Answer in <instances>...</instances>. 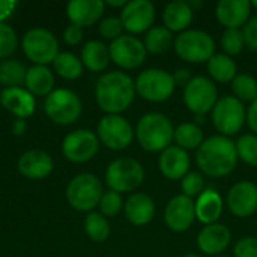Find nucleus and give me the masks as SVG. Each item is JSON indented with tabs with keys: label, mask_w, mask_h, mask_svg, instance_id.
<instances>
[{
	"label": "nucleus",
	"mask_w": 257,
	"mask_h": 257,
	"mask_svg": "<svg viewBox=\"0 0 257 257\" xmlns=\"http://www.w3.org/2000/svg\"><path fill=\"white\" fill-rule=\"evenodd\" d=\"M99 151L98 136L90 130H77L68 134L62 143V152L71 163L90 161Z\"/></svg>",
	"instance_id": "nucleus-14"
},
{
	"label": "nucleus",
	"mask_w": 257,
	"mask_h": 257,
	"mask_svg": "<svg viewBox=\"0 0 257 257\" xmlns=\"http://www.w3.org/2000/svg\"><path fill=\"white\" fill-rule=\"evenodd\" d=\"M245 47L244 33L241 29H226L221 35V48L224 54L233 57L239 53H242Z\"/></svg>",
	"instance_id": "nucleus-37"
},
{
	"label": "nucleus",
	"mask_w": 257,
	"mask_h": 257,
	"mask_svg": "<svg viewBox=\"0 0 257 257\" xmlns=\"http://www.w3.org/2000/svg\"><path fill=\"white\" fill-rule=\"evenodd\" d=\"M194 11L185 0H173L166 5L163 11V24L172 33L178 32L182 33L188 30L190 24L193 23Z\"/></svg>",
	"instance_id": "nucleus-26"
},
{
	"label": "nucleus",
	"mask_w": 257,
	"mask_h": 257,
	"mask_svg": "<svg viewBox=\"0 0 257 257\" xmlns=\"http://www.w3.org/2000/svg\"><path fill=\"white\" fill-rule=\"evenodd\" d=\"M108 47L96 39L87 41L81 48V63L92 72L104 71L110 63Z\"/></svg>",
	"instance_id": "nucleus-27"
},
{
	"label": "nucleus",
	"mask_w": 257,
	"mask_h": 257,
	"mask_svg": "<svg viewBox=\"0 0 257 257\" xmlns=\"http://www.w3.org/2000/svg\"><path fill=\"white\" fill-rule=\"evenodd\" d=\"M56 72L65 80H77L83 74V63L75 54L63 51L59 53L53 62Z\"/></svg>",
	"instance_id": "nucleus-32"
},
{
	"label": "nucleus",
	"mask_w": 257,
	"mask_h": 257,
	"mask_svg": "<svg viewBox=\"0 0 257 257\" xmlns=\"http://www.w3.org/2000/svg\"><path fill=\"white\" fill-rule=\"evenodd\" d=\"M173 33L164 26H154L145 33V48L151 54H163L173 45Z\"/></svg>",
	"instance_id": "nucleus-30"
},
{
	"label": "nucleus",
	"mask_w": 257,
	"mask_h": 257,
	"mask_svg": "<svg viewBox=\"0 0 257 257\" xmlns=\"http://www.w3.org/2000/svg\"><path fill=\"white\" fill-rule=\"evenodd\" d=\"M226 205L238 218L251 217L257 211V185L251 181H239L233 184L227 193Z\"/></svg>",
	"instance_id": "nucleus-17"
},
{
	"label": "nucleus",
	"mask_w": 257,
	"mask_h": 257,
	"mask_svg": "<svg viewBox=\"0 0 257 257\" xmlns=\"http://www.w3.org/2000/svg\"><path fill=\"white\" fill-rule=\"evenodd\" d=\"M251 6H253V8H256V9H257V0H254V2H251Z\"/></svg>",
	"instance_id": "nucleus-51"
},
{
	"label": "nucleus",
	"mask_w": 257,
	"mask_h": 257,
	"mask_svg": "<svg viewBox=\"0 0 257 257\" xmlns=\"http://www.w3.org/2000/svg\"><path fill=\"white\" fill-rule=\"evenodd\" d=\"M238 160L245 164L257 167V136L256 134H242L235 142Z\"/></svg>",
	"instance_id": "nucleus-36"
},
{
	"label": "nucleus",
	"mask_w": 257,
	"mask_h": 257,
	"mask_svg": "<svg viewBox=\"0 0 257 257\" xmlns=\"http://www.w3.org/2000/svg\"><path fill=\"white\" fill-rule=\"evenodd\" d=\"M233 96L244 102H253L257 99V80L250 74H238L230 83Z\"/></svg>",
	"instance_id": "nucleus-34"
},
{
	"label": "nucleus",
	"mask_w": 257,
	"mask_h": 257,
	"mask_svg": "<svg viewBox=\"0 0 257 257\" xmlns=\"http://www.w3.org/2000/svg\"><path fill=\"white\" fill-rule=\"evenodd\" d=\"M211 119L220 136L229 137L238 134L247 122V110L244 104L233 95L218 98L211 111Z\"/></svg>",
	"instance_id": "nucleus-6"
},
{
	"label": "nucleus",
	"mask_w": 257,
	"mask_h": 257,
	"mask_svg": "<svg viewBox=\"0 0 257 257\" xmlns=\"http://www.w3.org/2000/svg\"><path fill=\"white\" fill-rule=\"evenodd\" d=\"M182 99L185 107L194 116H206L212 111L214 105L218 101L217 84L205 75L193 77L191 81L184 87Z\"/></svg>",
	"instance_id": "nucleus-8"
},
{
	"label": "nucleus",
	"mask_w": 257,
	"mask_h": 257,
	"mask_svg": "<svg viewBox=\"0 0 257 257\" xmlns=\"http://www.w3.org/2000/svg\"><path fill=\"white\" fill-rule=\"evenodd\" d=\"M208 72L211 80L215 83H232L233 78L238 75V66L233 60V57L224 54V53H215L208 65Z\"/></svg>",
	"instance_id": "nucleus-28"
},
{
	"label": "nucleus",
	"mask_w": 257,
	"mask_h": 257,
	"mask_svg": "<svg viewBox=\"0 0 257 257\" xmlns=\"http://www.w3.org/2000/svg\"><path fill=\"white\" fill-rule=\"evenodd\" d=\"M15 6H17V2L14 0H0V23H3V20L11 17Z\"/></svg>",
	"instance_id": "nucleus-47"
},
{
	"label": "nucleus",
	"mask_w": 257,
	"mask_h": 257,
	"mask_svg": "<svg viewBox=\"0 0 257 257\" xmlns=\"http://www.w3.org/2000/svg\"><path fill=\"white\" fill-rule=\"evenodd\" d=\"M196 164L209 178H224L238 164L235 143L224 136H211L203 140L196 152Z\"/></svg>",
	"instance_id": "nucleus-1"
},
{
	"label": "nucleus",
	"mask_w": 257,
	"mask_h": 257,
	"mask_svg": "<svg viewBox=\"0 0 257 257\" xmlns=\"http://www.w3.org/2000/svg\"><path fill=\"white\" fill-rule=\"evenodd\" d=\"M27 90L36 96H48L54 86L53 72L42 65H35L33 68L27 69L26 80H24Z\"/></svg>",
	"instance_id": "nucleus-29"
},
{
	"label": "nucleus",
	"mask_w": 257,
	"mask_h": 257,
	"mask_svg": "<svg viewBox=\"0 0 257 257\" xmlns=\"http://www.w3.org/2000/svg\"><path fill=\"white\" fill-rule=\"evenodd\" d=\"M190 155L185 149L172 145L160 154L158 169L166 179L181 181L190 172Z\"/></svg>",
	"instance_id": "nucleus-19"
},
{
	"label": "nucleus",
	"mask_w": 257,
	"mask_h": 257,
	"mask_svg": "<svg viewBox=\"0 0 257 257\" xmlns=\"http://www.w3.org/2000/svg\"><path fill=\"white\" fill-rule=\"evenodd\" d=\"M175 128L172 120L160 113V111H149L143 114L136 126V137L142 149L146 152H163L173 142Z\"/></svg>",
	"instance_id": "nucleus-3"
},
{
	"label": "nucleus",
	"mask_w": 257,
	"mask_h": 257,
	"mask_svg": "<svg viewBox=\"0 0 257 257\" xmlns=\"http://www.w3.org/2000/svg\"><path fill=\"white\" fill-rule=\"evenodd\" d=\"M53 170V160L44 151H27L18 160V172L29 179H42Z\"/></svg>",
	"instance_id": "nucleus-25"
},
{
	"label": "nucleus",
	"mask_w": 257,
	"mask_h": 257,
	"mask_svg": "<svg viewBox=\"0 0 257 257\" xmlns=\"http://www.w3.org/2000/svg\"><path fill=\"white\" fill-rule=\"evenodd\" d=\"M125 217L134 226H146L155 217V202L146 193H134L125 202Z\"/></svg>",
	"instance_id": "nucleus-24"
},
{
	"label": "nucleus",
	"mask_w": 257,
	"mask_h": 257,
	"mask_svg": "<svg viewBox=\"0 0 257 257\" xmlns=\"http://www.w3.org/2000/svg\"><path fill=\"white\" fill-rule=\"evenodd\" d=\"M233 257H257L256 236H244L236 241L233 247Z\"/></svg>",
	"instance_id": "nucleus-42"
},
{
	"label": "nucleus",
	"mask_w": 257,
	"mask_h": 257,
	"mask_svg": "<svg viewBox=\"0 0 257 257\" xmlns=\"http://www.w3.org/2000/svg\"><path fill=\"white\" fill-rule=\"evenodd\" d=\"M96 136L99 143L113 151L126 149L134 137L136 131L128 119L120 114H107L98 122Z\"/></svg>",
	"instance_id": "nucleus-10"
},
{
	"label": "nucleus",
	"mask_w": 257,
	"mask_h": 257,
	"mask_svg": "<svg viewBox=\"0 0 257 257\" xmlns=\"http://www.w3.org/2000/svg\"><path fill=\"white\" fill-rule=\"evenodd\" d=\"M44 107L47 116L59 125L74 123L80 117L83 108L78 95L69 89L53 90L47 96Z\"/></svg>",
	"instance_id": "nucleus-11"
},
{
	"label": "nucleus",
	"mask_w": 257,
	"mask_h": 257,
	"mask_svg": "<svg viewBox=\"0 0 257 257\" xmlns=\"http://www.w3.org/2000/svg\"><path fill=\"white\" fill-rule=\"evenodd\" d=\"M251 8L248 0H220L215 6V17L226 29H241L250 20Z\"/></svg>",
	"instance_id": "nucleus-20"
},
{
	"label": "nucleus",
	"mask_w": 257,
	"mask_h": 257,
	"mask_svg": "<svg viewBox=\"0 0 257 257\" xmlns=\"http://www.w3.org/2000/svg\"><path fill=\"white\" fill-rule=\"evenodd\" d=\"M17 44H18V38L15 30L8 24L0 23V59L11 56L15 51Z\"/></svg>",
	"instance_id": "nucleus-40"
},
{
	"label": "nucleus",
	"mask_w": 257,
	"mask_h": 257,
	"mask_svg": "<svg viewBox=\"0 0 257 257\" xmlns=\"http://www.w3.org/2000/svg\"><path fill=\"white\" fill-rule=\"evenodd\" d=\"M134 83L139 96L149 102H164L170 99L176 87L173 75L161 68H148L142 71Z\"/></svg>",
	"instance_id": "nucleus-7"
},
{
	"label": "nucleus",
	"mask_w": 257,
	"mask_h": 257,
	"mask_svg": "<svg viewBox=\"0 0 257 257\" xmlns=\"http://www.w3.org/2000/svg\"><path fill=\"white\" fill-rule=\"evenodd\" d=\"M110 59L123 69H136L146 60L148 51L143 41L134 35H122L108 45Z\"/></svg>",
	"instance_id": "nucleus-13"
},
{
	"label": "nucleus",
	"mask_w": 257,
	"mask_h": 257,
	"mask_svg": "<svg viewBox=\"0 0 257 257\" xmlns=\"http://www.w3.org/2000/svg\"><path fill=\"white\" fill-rule=\"evenodd\" d=\"M26 128H27V125H26L24 119H17L12 125V131L15 136H23L26 133Z\"/></svg>",
	"instance_id": "nucleus-48"
},
{
	"label": "nucleus",
	"mask_w": 257,
	"mask_h": 257,
	"mask_svg": "<svg viewBox=\"0 0 257 257\" xmlns=\"http://www.w3.org/2000/svg\"><path fill=\"white\" fill-rule=\"evenodd\" d=\"M105 3L108 6H113V8H123L128 2L126 0H107Z\"/></svg>",
	"instance_id": "nucleus-49"
},
{
	"label": "nucleus",
	"mask_w": 257,
	"mask_h": 257,
	"mask_svg": "<svg viewBox=\"0 0 257 257\" xmlns=\"http://www.w3.org/2000/svg\"><path fill=\"white\" fill-rule=\"evenodd\" d=\"M205 178L202 172H188L182 179H181V191L184 196L190 199H197L203 190H205Z\"/></svg>",
	"instance_id": "nucleus-38"
},
{
	"label": "nucleus",
	"mask_w": 257,
	"mask_h": 257,
	"mask_svg": "<svg viewBox=\"0 0 257 257\" xmlns=\"http://www.w3.org/2000/svg\"><path fill=\"white\" fill-rule=\"evenodd\" d=\"M104 8L105 3L102 0H72L66 5V14L72 24L89 27L99 21Z\"/></svg>",
	"instance_id": "nucleus-21"
},
{
	"label": "nucleus",
	"mask_w": 257,
	"mask_h": 257,
	"mask_svg": "<svg viewBox=\"0 0 257 257\" xmlns=\"http://www.w3.org/2000/svg\"><path fill=\"white\" fill-rule=\"evenodd\" d=\"M173 50L179 59L188 63H208L215 54V41L205 30L188 29L178 33L173 42Z\"/></svg>",
	"instance_id": "nucleus-4"
},
{
	"label": "nucleus",
	"mask_w": 257,
	"mask_h": 257,
	"mask_svg": "<svg viewBox=\"0 0 257 257\" xmlns=\"http://www.w3.org/2000/svg\"><path fill=\"white\" fill-rule=\"evenodd\" d=\"M0 104L18 119L30 117L35 111V96L23 87H5L0 93Z\"/></svg>",
	"instance_id": "nucleus-22"
},
{
	"label": "nucleus",
	"mask_w": 257,
	"mask_h": 257,
	"mask_svg": "<svg viewBox=\"0 0 257 257\" xmlns=\"http://www.w3.org/2000/svg\"><path fill=\"white\" fill-rule=\"evenodd\" d=\"M173 81L176 86H181V87H185L190 81H191V71L187 69V68H178L173 74Z\"/></svg>",
	"instance_id": "nucleus-45"
},
{
	"label": "nucleus",
	"mask_w": 257,
	"mask_h": 257,
	"mask_svg": "<svg viewBox=\"0 0 257 257\" xmlns=\"http://www.w3.org/2000/svg\"><path fill=\"white\" fill-rule=\"evenodd\" d=\"M136 93L134 80L122 71H113L101 75L95 86L96 104L107 114H120L128 110Z\"/></svg>",
	"instance_id": "nucleus-2"
},
{
	"label": "nucleus",
	"mask_w": 257,
	"mask_h": 257,
	"mask_svg": "<svg viewBox=\"0 0 257 257\" xmlns=\"http://www.w3.org/2000/svg\"><path fill=\"white\" fill-rule=\"evenodd\" d=\"M230 229L223 223H214L203 226L197 235V247L208 256H221V253L230 245Z\"/></svg>",
	"instance_id": "nucleus-18"
},
{
	"label": "nucleus",
	"mask_w": 257,
	"mask_h": 257,
	"mask_svg": "<svg viewBox=\"0 0 257 257\" xmlns=\"http://www.w3.org/2000/svg\"><path fill=\"white\" fill-rule=\"evenodd\" d=\"M99 35L105 39H117L119 36H122V30H123V26H122V21L119 17H107L104 18L101 23H99Z\"/></svg>",
	"instance_id": "nucleus-41"
},
{
	"label": "nucleus",
	"mask_w": 257,
	"mask_h": 257,
	"mask_svg": "<svg viewBox=\"0 0 257 257\" xmlns=\"http://www.w3.org/2000/svg\"><path fill=\"white\" fill-rule=\"evenodd\" d=\"M84 230L95 242H104L110 236V223L99 212H90L84 218Z\"/></svg>",
	"instance_id": "nucleus-35"
},
{
	"label": "nucleus",
	"mask_w": 257,
	"mask_h": 257,
	"mask_svg": "<svg viewBox=\"0 0 257 257\" xmlns=\"http://www.w3.org/2000/svg\"><path fill=\"white\" fill-rule=\"evenodd\" d=\"M173 140H175L176 146H179L188 152L193 149L197 151L205 139H203L202 126H199L194 122H184L175 128Z\"/></svg>",
	"instance_id": "nucleus-31"
},
{
	"label": "nucleus",
	"mask_w": 257,
	"mask_h": 257,
	"mask_svg": "<svg viewBox=\"0 0 257 257\" xmlns=\"http://www.w3.org/2000/svg\"><path fill=\"white\" fill-rule=\"evenodd\" d=\"M23 51L29 60L45 66L59 54V44L56 36L47 29H30L23 38Z\"/></svg>",
	"instance_id": "nucleus-12"
},
{
	"label": "nucleus",
	"mask_w": 257,
	"mask_h": 257,
	"mask_svg": "<svg viewBox=\"0 0 257 257\" xmlns=\"http://www.w3.org/2000/svg\"><path fill=\"white\" fill-rule=\"evenodd\" d=\"M84 38V32H83V27H78L75 24H69L66 29H65V33H63V39L68 45H78Z\"/></svg>",
	"instance_id": "nucleus-44"
},
{
	"label": "nucleus",
	"mask_w": 257,
	"mask_h": 257,
	"mask_svg": "<svg viewBox=\"0 0 257 257\" xmlns=\"http://www.w3.org/2000/svg\"><path fill=\"white\" fill-rule=\"evenodd\" d=\"M247 125L257 136V99H254L247 108Z\"/></svg>",
	"instance_id": "nucleus-46"
},
{
	"label": "nucleus",
	"mask_w": 257,
	"mask_h": 257,
	"mask_svg": "<svg viewBox=\"0 0 257 257\" xmlns=\"http://www.w3.org/2000/svg\"><path fill=\"white\" fill-rule=\"evenodd\" d=\"M215 257H229V256H223V254H221V256H215Z\"/></svg>",
	"instance_id": "nucleus-52"
},
{
	"label": "nucleus",
	"mask_w": 257,
	"mask_h": 257,
	"mask_svg": "<svg viewBox=\"0 0 257 257\" xmlns=\"http://www.w3.org/2000/svg\"><path fill=\"white\" fill-rule=\"evenodd\" d=\"M145 181L143 166L130 157L113 160L105 170V182L111 191L131 193L136 191Z\"/></svg>",
	"instance_id": "nucleus-5"
},
{
	"label": "nucleus",
	"mask_w": 257,
	"mask_h": 257,
	"mask_svg": "<svg viewBox=\"0 0 257 257\" xmlns=\"http://www.w3.org/2000/svg\"><path fill=\"white\" fill-rule=\"evenodd\" d=\"M196 220L194 199L184 194L172 197L164 209V223L175 233L187 232Z\"/></svg>",
	"instance_id": "nucleus-16"
},
{
	"label": "nucleus",
	"mask_w": 257,
	"mask_h": 257,
	"mask_svg": "<svg viewBox=\"0 0 257 257\" xmlns=\"http://www.w3.org/2000/svg\"><path fill=\"white\" fill-rule=\"evenodd\" d=\"M155 5L149 0H131L120 11V21L130 35L146 33L154 27L155 21Z\"/></svg>",
	"instance_id": "nucleus-15"
},
{
	"label": "nucleus",
	"mask_w": 257,
	"mask_h": 257,
	"mask_svg": "<svg viewBox=\"0 0 257 257\" xmlns=\"http://www.w3.org/2000/svg\"><path fill=\"white\" fill-rule=\"evenodd\" d=\"M194 208H196V218L203 226H208V224L218 223L224 209V202L217 190L205 188L203 193L194 200Z\"/></svg>",
	"instance_id": "nucleus-23"
},
{
	"label": "nucleus",
	"mask_w": 257,
	"mask_h": 257,
	"mask_svg": "<svg viewBox=\"0 0 257 257\" xmlns=\"http://www.w3.org/2000/svg\"><path fill=\"white\" fill-rule=\"evenodd\" d=\"M242 33H244L245 45L250 50L257 51V15L250 17V20L245 23V26L242 29Z\"/></svg>",
	"instance_id": "nucleus-43"
},
{
	"label": "nucleus",
	"mask_w": 257,
	"mask_h": 257,
	"mask_svg": "<svg viewBox=\"0 0 257 257\" xmlns=\"http://www.w3.org/2000/svg\"><path fill=\"white\" fill-rule=\"evenodd\" d=\"M182 257H202L200 254H196V253H190V254H185V256Z\"/></svg>",
	"instance_id": "nucleus-50"
},
{
	"label": "nucleus",
	"mask_w": 257,
	"mask_h": 257,
	"mask_svg": "<svg viewBox=\"0 0 257 257\" xmlns=\"http://www.w3.org/2000/svg\"><path fill=\"white\" fill-rule=\"evenodd\" d=\"M102 184L98 176L92 173H81L77 175L66 188V199L68 203L81 212L92 211L95 206L99 205L102 197Z\"/></svg>",
	"instance_id": "nucleus-9"
},
{
	"label": "nucleus",
	"mask_w": 257,
	"mask_h": 257,
	"mask_svg": "<svg viewBox=\"0 0 257 257\" xmlns=\"http://www.w3.org/2000/svg\"><path fill=\"white\" fill-rule=\"evenodd\" d=\"M26 66L15 59L0 62V84L6 87H20V84L26 80Z\"/></svg>",
	"instance_id": "nucleus-33"
},
{
	"label": "nucleus",
	"mask_w": 257,
	"mask_h": 257,
	"mask_svg": "<svg viewBox=\"0 0 257 257\" xmlns=\"http://www.w3.org/2000/svg\"><path fill=\"white\" fill-rule=\"evenodd\" d=\"M98 206L104 217H116L120 212V209L123 208V200L119 193L108 190L107 193L102 194Z\"/></svg>",
	"instance_id": "nucleus-39"
}]
</instances>
